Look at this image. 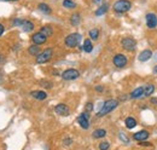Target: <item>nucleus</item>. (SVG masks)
<instances>
[{"mask_svg": "<svg viewBox=\"0 0 157 150\" xmlns=\"http://www.w3.org/2000/svg\"><path fill=\"white\" fill-rule=\"evenodd\" d=\"M98 148H99V150H109L110 149V143L106 142V140H103V142L99 143Z\"/></svg>", "mask_w": 157, "mask_h": 150, "instance_id": "nucleus-28", "label": "nucleus"}, {"mask_svg": "<svg viewBox=\"0 0 157 150\" xmlns=\"http://www.w3.org/2000/svg\"><path fill=\"white\" fill-rule=\"evenodd\" d=\"M41 85H44L45 87H47V89H51L52 87V84H45V81L44 82H41Z\"/></svg>", "mask_w": 157, "mask_h": 150, "instance_id": "nucleus-37", "label": "nucleus"}, {"mask_svg": "<svg viewBox=\"0 0 157 150\" xmlns=\"http://www.w3.org/2000/svg\"><path fill=\"white\" fill-rule=\"evenodd\" d=\"M0 61H1V56H0Z\"/></svg>", "mask_w": 157, "mask_h": 150, "instance_id": "nucleus-41", "label": "nucleus"}, {"mask_svg": "<svg viewBox=\"0 0 157 150\" xmlns=\"http://www.w3.org/2000/svg\"><path fill=\"white\" fill-rule=\"evenodd\" d=\"M53 56V49L48 47V49H45L44 51H41L39 55L36 56V64H44V63H47Z\"/></svg>", "mask_w": 157, "mask_h": 150, "instance_id": "nucleus-4", "label": "nucleus"}, {"mask_svg": "<svg viewBox=\"0 0 157 150\" xmlns=\"http://www.w3.org/2000/svg\"><path fill=\"white\" fill-rule=\"evenodd\" d=\"M39 10L42 12V14H45V15H51L52 14V10H51V7L47 5V4H44V2H41L39 4Z\"/></svg>", "mask_w": 157, "mask_h": 150, "instance_id": "nucleus-24", "label": "nucleus"}, {"mask_svg": "<svg viewBox=\"0 0 157 150\" xmlns=\"http://www.w3.org/2000/svg\"><path fill=\"white\" fill-rule=\"evenodd\" d=\"M78 124L81 126V128H83V130H88V127H90V114L86 112H83L81 115H78Z\"/></svg>", "mask_w": 157, "mask_h": 150, "instance_id": "nucleus-8", "label": "nucleus"}, {"mask_svg": "<svg viewBox=\"0 0 157 150\" xmlns=\"http://www.w3.org/2000/svg\"><path fill=\"white\" fill-rule=\"evenodd\" d=\"M149 137H150V133L146 131V130L138 131L133 134V139H134V140H137L138 143H139V142H144V140H146Z\"/></svg>", "mask_w": 157, "mask_h": 150, "instance_id": "nucleus-11", "label": "nucleus"}, {"mask_svg": "<svg viewBox=\"0 0 157 150\" xmlns=\"http://www.w3.org/2000/svg\"><path fill=\"white\" fill-rule=\"evenodd\" d=\"M55 112H56V114L60 115V116H68L70 114V109H69V107L67 104L59 103L55 107Z\"/></svg>", "mask_w": 157, "mask_h": 150, "instance_id": "nucleus-9", "label": "nucleus"}, {"mask_svg": "<svg viewBox=\"0 0 157 150\" xmlns=\"http://www.w3.org/2000/svg\"><path fill=\"white\" fill-rule=\"evenodd\" d=\"M40 52H41V50H40V46L39 45H32V46H29L28 47V53L30 55V56H38Z\"/></svg>", "mask_w": 157, "mask_h": 150, "instance_id": "nucleus-23", "label": "nucleus"}, {"mask_svg": "<svg viewBox=\"0 0 157 150\" xmlns=\"http://www.w3.org/2000/svg\"><path fill=\"white\" fill-rule=\"evenodd\" d=\"M143 94H144V86H139V87H137L136 90H133V91L131 92L129 98H132V99L140 98V97H143Z\"/></svg>", "mask_w": 157, "mask_h": 150, "instance_id": "nucleus-15", "label": "nucleus"}, {"mask_svg": "<svg viewBox=\"0 0 157 150\" xmlns=\"http://www.w3.org/2000/svg\"><path fill=\"white\" fill-rule=\"evenodd\" d=\"M4 1H18V0H4Z\"/></svg>", "mask_w": 157, "mask_h": 150, "instance_id": "nucleus-40", "label": "nucleus"}, {"mask_svg": "<svg viewBox=\"0 0 157 150\" xmlns=\"http://www.w3.org/2000/svg\"><path fill=\"white\" fill-rule=\"evenodd\" d=\"M118 137H120V139H121V140H122L123 143H126V144L128 143V138H127V137H126V136H124V134H123L122 132H121V133L118 134Z\"/></svg>", "mask_w": 157, "mask_h": 150, "instance_id": "nucleus-31", "label": "nucleus"}, {"mask_svg": "<svg viewBox=\"0 0 157 150\" xmlns=\"http://www.w3.org/2000/svg\"><path fill=\"white\" fill-rule=\"evenodd\" d=\"M81 40H82V35L80 33H71L64 39V44L69 49H75L78 46Z\"/></svg>", "mask_w": 157, "mask_h": 150, "instance_id": "nucleus-2", "label": "nucleus"}, {"mask_svg": "<svg viewBox=\"0 0 157 150\" xmlns=\"http://www.w3.org/2000/svg\"><path fill=\"white\" fill-rule=\"evenodd\" d=\"M146 26L150 29H155L157 27V16L155 14H147L146 15Z\"/></svg>", "mask_w": 157, "mask_h": 150, "instance_id": "nucleus-12", "label": "nucleus"}, {"mask_svg": "<svg viewBox=\"0 0 157 150\" xmlns=\"http://www.w3.org/2000/svg\"><path fill=\"white\" fill-rule=\"evenodd\" d=\"M34 23L32 22V21H28V19H24L23 21V24H22V29H23V32H25V33H29V32H33V29H34Z\"/></svg>", "mask_w": 157, "mask_h": 150, "instance_id": "nucleus-16", "label": "nucleus"}, {"mask_svg": "<svg viewBox=\"0 0 157 150\" xmlns=\"http://www.w3.org/2000/svg\"><path fill=\"white\" fill-rule=\"evenodd\" d=\"M151 102H152L154 104H157V98H152V99H151Z\"/></svg>", "mask_w": 157, "mask_h": 150, "instance_id": "nucleus-38", "label": "nucleus"}, {"mask_svg": "<svg viewBox=\"0 0 157 150\" xmlns=\"http://www.w3.org/2000/svg\"><path fill=\"white\" fill-rule=\"evenodd\" d=\"M121 46L126 50V51H129V52H132V51H134L136 50V47H137V41L133 39V38H123L122 40H121Z\"/></svg>", "mask_w": 157, "mask_h": 150, "instance_id": "nucleus-5", "label": "nucleus"}, {"mask_svg": "<svg viewBox=\"0 0 157 150\" xmlns=\"http://www.w3.org/2000/svg\"><path fill=\"white\" fill-rule=\"evenodd\" d=\"M118 105V101L117 99H108L104 102L103 107L100 108V110L97 112V116L98 117H101V116H105L108 115L109 112H111L114 109H116Z\"/></svg>", "mask_w": 157, "mask_h": 150, "instance_id": "nucleus-1", "label": "nucleus"}, {"mask_svg": "<svg viewBox=\"0 0 157 150\" xmlns=\"http://www.w3.org/2000/svg\"><path fill=\"white\" fill-rule=\"evenodd\" d=\"M124 125H126V127H127L128 130H133V128L137 126V120H136L134 117H132V116H128V117L124 120Z\"/></svg>", "mask_w": 157, "mask_h": 150, "instance_id": "nucleus-19", "label": "nucleus"}, {"mask_svg": "<svg viewBox=\"0 0 157 150\" xmlns=\"http://www.w3.org/2000/svg\"><path fill=\"white\" fill-rule=\"evenodd\" d=\"M93 2H94L96 5H99V6H101V5L104 4V0H93Z\"/></svg>", "mask_w": 157, "mask_h": 150, "instance_id": "nucleus-35", "label": "nucleus"}, {"mask_svg": "<svg viewBox=\"0 0 157 150\" xmlns=\"http://www.w3.org/2000/svg\"><path fill=\"white\" fill-rule=\"evenodd\" d=\"M60 76H62L63 80L69 81V80H75V79H78V76H80V73H78V69L69 68V69H65V70L60 74Z\"/></svg>", "mask_w": 157, "mask_h": 150, "instance_id": "nucleus-6", "label": "nucleus"}, {"mask_svg": "<svg viewBox=\"0 0 157 150\" xmlns=\"http://www.w3.org/2000/svg\"><path fill=\"white\" fill-rule=\"evenodd\" d=\"M131 7H132V2L129 0H117L113 6V9L116 14H124V12L129 11Z\"/></svg>", "mask_w": 157, "mask_h": 150, "instance_id": "nucleus-3", "label": "nucleus"}, {"mask_svg": "<svg viewBox=\"0 0 157 150\" xmlns=\"http://www.w3.org/2000/svg\"><path fill=\"white\" fill-rule=\"evenodd\" d=\"M23 21H24V19L15 18L13 21H12V24H13V26H16V27H22V24H23Z\"/></svg>", "mask_w": 157, "mask_h": 150, "instance_id": "nucleus-30", "label": "nucleus"}, {"mask_svg": "<svg viewBox=\"0 0 157 150\" xmlns=\"http://www.w3.org/2000/svg\"><path fill=\"white\" fill-rule=\"evenodd\" d=\"M30 96H32L33 98L38 99V101H44V99L47 98V93H46L45 91H42V90H39V91H32V92H30Z\"/></svg>", "mask_w": 157, "mask_h": 150, "instance_id": "nucleus-14", "label": "nucleus"}, {"mask_svg": "<svg viewBox=\"0 0 157 150\" xmlns=\"http://www.w3.org/2000/svg\"><path fill=\"white\" fill-rule=\"evenodd\" d=\"M154 73L157 74V65H155V68H154Z\"/></svg>", "mask_w": 157, "mask_h": 150, "instance_id": "nucleus-39", "label": "nucleus"}, {"mask_svg": "<svg viewBox=\"0 0 157 150\" xmlns=\"http://www.w3.org/2000/svg\"><path fill=\"white\" fill-rule=\"evenodd\" d=\"M40 33L44 34L46 38L52 37V35H53V28H52L51 26H44V27L40 28Z\"/></svg>", "mask_w": 157, "mask_h": 150, "instance_id": "nucleus-18", "label": "nucleus"}, {"mask_svg": "<svg viewBox=\"0 0 157 150\" xmlns=\"http://www.w3.org/2000/svg\"><path fill=\"white\" fill-rule=\"evenodd\" d=\"M88 35H90V39H91V40H97L99 38V29H97V28L91 29V30L88 32Z\"/></svg>", "mask_w": 157, "mask_h": 150, "instance_id": "nucleus-25", "label": "nucleus"}, {"mask_svg": "<svg viewBox=\"0 0 157 150\" xmlns=\"http://www.w3.org/2000/svg\"><path fill=\"white\" fill-rule=\"evenodd\" d=\"M94 90H96L97 92H99V93H101V92L104 91V87H103V86H96Z\"/></svg>", "mask_w": 157, "mask_h": 150, "instance_id": "nucleus-34", "label": "nucleus"}, {"mask_svg": "<svg viewBox=\"0 0 157 150\" xmlns=\"http://www.w3.org/2000/svg\"><path fill=\"white\" fill-rule=\"evenodd\" d=\"M32 41H33V44L34 45H42V44H45L46 41H47V38L45 37L44 34H41L40 32H38V33H34L33 35H32Z\"/></svg>", "mask_w": 157, "mask_h": 150, "instance_id": "nucleus-10", "label": "nucleus"}, {"mask_svg": "<svg viewBox=\"0 0 157 150\" xmlns=\"http://www.w3.org/2000/svg\"><path fill=\"white\" fill-rule=\"evenodd\" d=\"M138 144H139L140 147H152V144H151V143H149V142H145V140H144V142H139Z\"/></svg>", "mask_w": 157, "mask_h": 150, "instance_id": "nucleus-33", "label": "nucleus"}, {"mask_svg": "<svg viewBox=\"0 0 157 150\" xmlns=\"http://www.w3.org/2000/svg\"><path fill=\"white\" fill-rule=\"evenodd\" d=\"M4 32H5V27H4V24L0 23V37L4 34Z\"/></svg>", "mask_w": 157, "mask_h": 150, "instance_id": "nucleus-36", "label": "nucleus"}, {"mask_svg": "<svg viewBox=\"0 0 157 150\" xmlns=\"http://www.w3.org/2000/svg\"><path fill=\"white\" fill-rule=\"evenodd\" d=\"M82 50H83L86 53H91V52L93 51V44H92V40H91V39H86V40L83 41Z\"/></svg>", "mask_w": 157, "mask_h": 150, "instance_id": "nucleus-17", "label": "nucleus"}, {"mask_svg": "<svg viewBox=\"0 0 157 150\" xmlns=\"http://www.w3.org/2000/svg\"><path fill=\"white\" fill-rule=\"evenodd\" d=\"M113 63H114V65L116 67V68H124L126 65H127V63H128V59H127V57L124 56V55H122V53H118L116 56L113 58Z\"/></svg>", "mask_w": 157, "mask_h": 150, "instance_id": "nucleus-7", "label": "nucleus"}, {"mask_svg": "<svg viewBox=\"0 0 157 150\" xmlns=\"http://www.w3.org/2000/svg\"><path fill=\"white\" fill-rule=\"evenodd\" d=\"M105 136H106V131H105L104 128H97V130H94L93 133H92V137H93L94 139L104 138Z\"/></svg>", "mask_w": 157, "mask_h": 150, "instance_id": "nucleus-22", "label": "nucleus"}, {"mask_svg": "<svg viewBox=\"0 0 157 150\" xmlns=\"http://www.w3.org/2000/svg\"><path fill=\"white\" fill-rule=\"evenodd\" d=\"M80 23H81V16H80V14H78V12L73 14L71 17H70V24H71L73 27H78Z\"/></svg>", "mask_w": 157, "mask_h": 150, "instance_id": "nucleus-21", "label": "nucleus"}, {"mask_svg": "<svg viewBox=\"0 0 157 150\" xmlns=\"http://www.w3.org/2000/svg\"><path fill=\"white\" fill-rule=\"evenodd\" d=\"M92 110H93V103H92V102H88V103L85 105V112H88V114H91Z\"/></svg>", "mask_w": 157, "mask_h": 150, "instance_id": "nucleus-29", "label": "nucleus"}, {"mask_svg": "<svg viewBox=\"0 0 157 150\" xmlns=\"http://www.w3.org/2000/svg\"><path fill=\"white\" fill-rule=\"evenodd\" d=\"M73 143V139L70 138V137H67V138H64V140H63V144L64 145H70Z\"/></svg>", "mask_w": 157, "mask_h": 150, "instance_id": "nucleus-32", "label": "nucleus"}, {"mask_svg": "<svg viewBox=\"0 0 157 150\" xmlns=\"http://www.w3.org/2000/svg\"><path fill=\"white\" fill-rule=\"evenodd\" d=\"M63 6L65 9H75L76 7V4L73 0H64L63 1Z\"/></svg>", "mask_w": 157, "mask_h": 150, "instance_id": "nucleus-27", "label": "nucleus"}, {"mask_svg": "<svg viewBox=\"0 0 157 150\" xmlns=\"http://www.w3.org/2000/svg\"><path fill=\"white\" fill-rule=\"evenodd\" d=\"M154 92H155V86L152 84H147V85L144 86V94H143V97H150V96H152Z\"/></svg>", "mask_w": 157, "mask_h": 150, "instance_id": "nucleus-20", "label": "nucleus"}, {"mask_svg": "<svg viewBox=\"0 0 157 150\" xmlns=\"http://www.w3.org/2000/svg\"><path fill=\"white\" fill-rule=\"evenodd\" d=\"M151 57H152V51H151V50H144V51H141V52L139 53L138 59H139V62L143 63V62L149 61Z\"/></svg>", "mask_w": 157, "mask_h": 150, "instance_id": "nucleus-13", "label": "nucleus"}, {"mask_svg": "<svg viewBox=\"0 0 157 150\" xmlns=\"http://www.w3.org/2000/svg\"><path fill=\"white\" fill-rule=\"evenodd\" d=\"M106 11H108V5L106 4H103L101 6H99V9L96 11V16H98V17L99 16H103Z\"/></svg>", "mask_w": 157, "mask_h": 150, "instance_id": "nucleus-26", "label": "nucleus"}]
</instances>
